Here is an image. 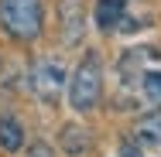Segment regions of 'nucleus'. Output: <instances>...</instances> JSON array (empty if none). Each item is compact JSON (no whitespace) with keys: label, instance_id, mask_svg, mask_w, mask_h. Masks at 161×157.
I'll list each match as a JSON object with an SVG mask.
<instances>
[{"label":"nucleus","instance_id":"nucleus-11","mask_svg":"<svg viewBox=\"0 0 161 157\" xmlns=\"http://www.w3.org/2000/svg\"><path fill=\"white\" fill-rule=\"evenodd\" d=\"M28 157H55V154H52V147H48V144H34L31 150H28Z\"/></svg>","mask_w":161,"mask_h":157},{"label":"nucleus","instance_id":"nucleus-10","mask_svg":"<svg viewBox=\"0 0 161 157\" xmlns=\"http://www.w3.org/2000/svg\"><path fill=\"white\" fill-rule=\"evenodd\" d=\"M120 157H144V154H141V147H137L134 140H124V144H120Z\"/></svg>","mask_w":161,"mask_h":157},{"label":"nucleus","instance_id":"nucleus-3","mask_svg":"<svg viewBox=\"0 0 161 157\" xmlns=\"http://www.w3.org/2000/svg\"><path fill=\"white\" fill-rule=\"evenodd\" d=\"M65 82H69V72L62 62L55 58H45L31 68V92L45 102V106H58V99L65 92Z\"/></svg>","mask_w":161,"mask_h":157},{"label":"nucleus","instance_id":"nucleus-7","mask_svg":"<svg viewBox=\"0 0 161 157\" xmlns=\"http://www.w3.org/2000/svg\"><path fill=\"white\" fill-rule=\"evenodd\" d=\"M0 147L10 150V154L24 147V126H21V120H14V116H0Z\"/></svg>","mask_w":161,"mask_h":157},{"label":"nucleus","instance_id":"nucleus-4","mask_svg":"<svg viewBox=\"0 0 161 157\" xmlns=\"http://www.w3.org/2000/svg\"><path fill=\"white\" fill-rule=\"evenodd\" d=\"M58 17H62V38L65 44H79L82 41V21H86V14H82V0H62L58 3Z\"/></svg>","mask_w":161,"mask_h":157},{"label":"nucleus","instance_id":"nucleus-1","mask_svg":"<svg viewBox=\"0 0 161 157\" xmlns=\"http://www.w3.org/2000/svg\"><path fill=\"white\" fill-rule=\"evenodd\" d=\"M65 89H69V106H72L75 113L96 109L99 96H103V62H99L96 51H89L82 62L75 65V72L69 75Z\"/></svg>","mask_w":161,"mask_h":157},{"label":"nucleus","instance_id":"nucleus-2","mask_svg":"<svg viewBox=\"0 0 161 157\" xmlns=\"http://www.w3.org/2000/svg\"><path fill=\"white\" fill-rule=\"evenodd\" d=\"M41 0H0V24L17 41H34L41 34Z\"/></svg>","mask_w":161,"mask_h":157},{"label":"nucleus","instance_id":"nucleus-5","mask_svg":"<svg viewBox=\"0 0 161 157\" xmlns=\"http://www.w3.org/2000/svg\"><path fill=\"white\" fill-rule=\"evenodd\" d=\"M124 10L127 0H96V28L99 31H113L124 24Z\"/></svg>","mask_w":161,"mask_h":157},{"label":"nucleus","instance_id":"nucleus-9","mask_svg":"<svg viewBox=\"0 0 161 157\" xmlns=\"http://www.w3.org/2000/svg\"><path fill=\"white\" fill-rule=\"evenodd\" d=\"M141 89H144V96H147L151 102H161V68L141 75Z\"/></svg>","mask_w":161,"mask_h":157},{"label":"nucleus","instance_id":"nucleus-6","mask_svg":"<svg viewBox=\"0 0 161 157\" xmlns=\"http://www.w3.org/2000/svg\"><path fill=\"white\" fill-rule=\"evenodd\" d=\"M134 144L161 150V113H154V116H144L141 123L134 126Z\"/></svg>","mask_w":161,"mask_h":157},{"label":"nucleus","instance_id":"nucleus-8","mask_svg":"<svg viewBox=\"0 0 161 157\" xmlns=\"http://www.w3.org/2000/svg\"><path fill=\"white\" fill-rule=\"evenodd\" d=\"M62 147L69 150V154H79V150H86L89 147V137H86V130H79L75 123H69V126H62Z\"/></svg>","mask_w":161,"mask_h":157}]
</instances>
